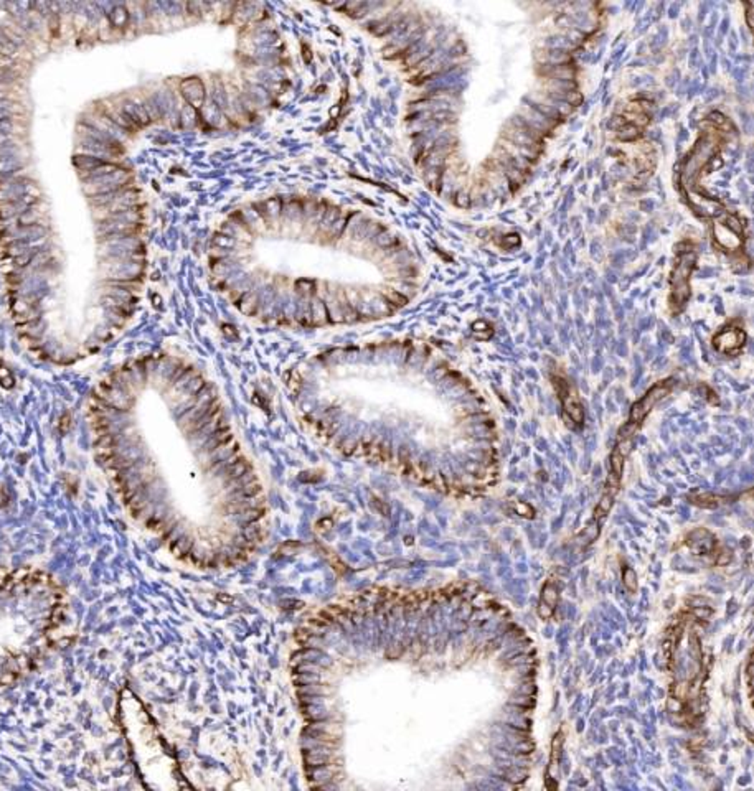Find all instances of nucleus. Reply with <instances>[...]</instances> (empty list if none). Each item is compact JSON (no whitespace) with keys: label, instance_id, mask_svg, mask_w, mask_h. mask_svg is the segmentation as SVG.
I'll return each mask as SVG.
<instances>
[{"label":"nucleus","instance_id":"20e7f679","mask_svg":"<svg viewBox=\"0 0 754 791\" xmlns=\"http://www.w3.org/2000/svg\"><path fill=\"white\" fill-rule=\"evenodd\" d=\"M669 391H670L669 383L655 384V386L652 388V390L647 392V394L644 396L641 401L636 402V404L632 406V409H630V417H629L630 426L636 427L637 424H641L644 419H646V415L650 413L652 408H654V406L657 404V402L669 394Z\"/></svg>","mask_w":754,"mask_h":791},{"label":"nucleus","instance_id":"1a4fd4ad","mask_svg":"<svg viewBox=\"0 0 754 791\" xmlns=\"http://www.w3.org/2000/svg\"><path fill=\"white\" fill-rule=\"evenodd\" d=\"M612 501H614V494L609 493V492L604 493L601 501L598 503L596 511H594V516H596V518H601V516L607 515V513H609V510H611V506H612Z\"/></svg>","mask_w":754,"mask_h":791},{"label":"nucleus","instance_id":"39448f33","mask_svg":"<svg viewBox=\"0 0 754 791\" xmlns=\"http://www.w3.org/2000/svg\"><path fill=\"white\" fill-rule=\"evenodd\" d=\"M744 342H746V333L736 326H728V328L721 330L713 338V344H715L716 350L726 353V355H736L743 348Z\"/></svg>","mask_w":754,"mask_h":791},{"label":"nucleus","instance_id":"7ed1b4c3","mask_svg":"<svg viewBox=\"0 0 754 791\" xmlns=\"http://www.w3.org/2000/svg\"><path fill=\"white\" fill-rule=\"evenodd\" d=\"M555 388H557L559 399H562V402H563L564 415H566V417H570L571 426L573 427L581 426V422L584 421V413H583V404H581L577 392L573 390V388L566 381H564V379H559V378L555 379Z\"/></svg>","mask_w":754,"mask_h":791},{"label":"nucleus","instance_id":"0eeeda50","mask_svg":"<svg viewBox=\"0 0 754 791\" xmlns=\"http://www.w3.org/2000/svg\"><path fill=\"white\" fill-rule=\"evenodd\" d=\"M687 546L696 556H708L715 551L716 539L707 529H695L694 533H690L689 539H687Z\"/></svg>","mask_w":754,"mask_h":791},{"label":"nucleus","instance_id":"9b49d317","mask_svg":"<svg viewBox=\"0 0 754 791\" xmlns=\"http://www.w3.org/2000/svg\"><path fill=\"white\" fill-rule=\"evenodd\" d=\"M623 584L625 585V589H628L629 592H636V590H637V576H636V571H634L632 567H625V569H624Z\"/></svg>","mask_w":754,"mask_h":791},{"label":"nucleus","instance_id":"6e6552de","mask_svg":"<svg viewBox=\"0 0 754 791\" xmlns=\"http://www.w3.org/2000/svg\"><path fill=\"white\" fill-rule=\"evenodd\" d=\"M557 603H558L557 587H553L551 584H546L543 592H541L540 617L545 618V620H548V618L553 617L555 608H557Z\"/></svg>","mask_w":754,"mask_h":791},{"label":"nucleus","instance_id":"9d476101","mask_svg":"<svg viewBox=\"0 0 754 791\" xmlns=\"http://www.w3.org/2000/svg\"><path fill=\"white\" fill-rule=\"evenodd\" d=\"M624 460H625L624 455L621 453L619 450L616 449L614 452H612V455H611V462H609V465H611V474H614L616 476H623Z\"/></svg>","mask_w":754,"mask_h":791},{"label":"nucleus","instance_id":"f03ea898","mask_svg":"<svg viewBox=\"0 0 754 791\" xmlns=\"http://www.w3.org/2000/svg\"><path fill=\"white\" fill-rule=\"evenodd\" d=\"M694 266H695V254L694 253H685L683 256H680L675 264V269H673V276H672V295H673V300H672V305H675V307L680 310L683 308V305H685L687 300L690 297V285H689V279H690V274L694 271Z\"/></svg>","mask_w":754,"mask_h":791},{"label":"nucleus","instance_id":"423d86ee","mask_svg":"<svg viewBox=\"0 0 754 791\" xmlns=\"http://www.w3.org/2000/svg\"><path fill=\"white\" fill-rule=\"evenodd\" d=\"M180 91H182V96L185 98V101H187V103L190 104L192 108L200 109L202 106L205 104L206 91H205L204 83H202V79H198V78L185 79V81L180 83Z\"/></svg>","mask_w":754,"mask_h":791},{"label":"nucleus","instance_id":"f8f14e48","mask_svg":"<svg viewBox=\"0 0 754 791\" xmlns=\"http://www.w3.org/2000/svg\"><path fill=\"white\" fill-rule=\"evenodd\" d=\"M691 499H694L695 505H698L702 508H716L718 506L716 498L712 497V494H707V493L698 494V497H694Z\"/></svg>","mask_w":754,"mask_h":791},{"label":"nucleus","instance_id":"f257e3e1","mask_svg":"<svg viewBox=\"0 0 754 791\" xmlns=\"http://www.w3.org/2000/svg\"><path fill=\"white\" fill-rule=\"evenodd\" d=\"M99 463L147 531L202 569H230L268 533L263 481L217 384L175 356L117 368L91 399Z\"/></svg>","mask_w":754,"mask_h":791}]
</instances>
